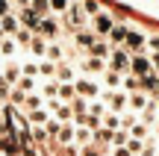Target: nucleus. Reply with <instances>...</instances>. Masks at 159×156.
<instances>
[{
  "label": "nucleus",
  "mask_w": 159,
  "mask_h": 156,
  "mask_svg": "<svg viewBox=\"0 0 159 156\" xmlns=\"http://www.w3.org/2000/svg\"><path fill=\"white\" fill-rule=\"evenodd\" d=\"M65 27L71 29V33H77V29H85V24H89V15H85L83 3H68V9H65Z\"/></svg>",
  "instance_id": "1"
},
{
  "label": "nucleus",
  "mask_w": 159,
  "mask_h": 156,
  "mask_svg": "<svg viewBox=\"0 0 159 156\" xmlns=\"http://www.w3.org/2000/svg\"><path fill=\"white\" fill-rule=\"evenodd\" d=\"M130 53L124 50V47H112V53H109V59H106V68L109 71H115V74H130Z\"/></svg>",
  "instance_id": "2"
},
{
  "label": "nucleus",
  "mask_w": 159,
  "mask_h": 156,
  "mask_svg": "<svg viewBox=\"0 0 159 156\" xmlns=\"http://www.w3.org/2000/svg\"><path fill=\"white\" fill-rule=\"evenodd\" d=\"M74 91H77V97H83V100H97L100 86H97L91 77H77L74 80Z\"/></svg>",
  "instance_id": "3"
},
{
  "label": "nucleus",
  "mask_w": 159,
  "mask_h": 156,
  "mask_svg": "<svg viewBox=\"0 0 159 156\" xmlns=\"http://www.w3.org/2000/svg\"><path fill=\"white\" fill-rule=\"evenodd\" d=\"M59 33H62V24L56 21V15L41 18L39 29H35V35H41V38H47V41H56V38H59Z\"/></svg>",
  "instance_id": "4"
},
{
  "label": "nucleus",
  "mask_w": 159,
  "mask_h": 156,
  "mask_svg": "<svg viewBox=\"0 0 159 156\" xmlns=\"http://www.w3.org/2000/svg\"><path fill=\"white\" fill-rule=\"evenodd\" d=\"M121 47H124V50L130 53V56H136V53H144V47H148V38H144V35L139 33V29H130Z\"/></svg>",
  "instance_id": "5"
},
{
  "label": "nucleus",
  "mask_w": 159,
  "mask_h": 156,
  "mask_svg": "<svg viewBox=\"0 0 159 156\" xmlns=\"http://www.w3.org/2000/svg\"><path fill=\"white\" fill-rule=\"evenodd\" d=\"M103 103H106L109 112H130L127 109V91H121V88H115V91H106V97H103Z\"/></svg>",
  "instance_id": "6"
},
{
  "label": "nucleus",
  "mask_w": 159,
  "mask_h": 156,
  "mask_svg": "<svg viewBox=\"0 0 159 156\" xmlns=\"http://www.w3.org/2000/svg\"><path fill=\"white\" fill-rule=\"evenodd\" d=\"M112 27H115V18L109 15V12H103V9L91 18V29H94V35H103V38H106Z\"/></svg>",
  "instance_id": "7"
},
{
  "label": "nucleus",
  "mask_w": 159,
  "mask_h": 156,
  "mask_svg": "<svg viewBox=\"0 0 159 156\" xmlns=\"http://www.w3.org/2000/svg\"><path fill=\"white\" fill-rule=\"evenodd\" d=\"M130 74L133 77H148V74H153V65H150V59L144 56V53H136V56L130 59Z\"/></svg>",
  "instance_id": "8"
},
{
  "label": "nucleus",
  "mask_w": 159,
  "mask_h": 156,
  "mask_svg": "<svg viewBox=\"0 0 159 156\" xmlns=\"http://www.w3.org/2000/svg\"><path fill=\"white\" fill-rule=\"evenodd\" d=\"M15 56H18V41L12 38V35H3V38H0V59L9 62V59H15Z\"/></svg>",
  "instance_id": "9"
},
{
  "label": "nucleus",
  "mask_w": 159,
  "mask_h": 156,
  "mask_svg": "<svg viewBox=\"0 0 159 156\" xmlns=\"http://www.w3.org/2000/svg\"><path fill=\"white\" fill-rule=\"evenodd\" d=\"M3 77L6 82H9V86H15L18 80H21V62H15V59H9V62H3Z\"/></svg>",
  "instance_id": "10"
},
{
  "label": "nucleus",
  "mask_w": 159,
  "mask_h": 156,
  "mask_svg": "<svg viewBox=\"0 0 159 156\" xmlns=\"http://www.w3.org/2000/svg\"><path fill=\"white\" fill-rule=\"evenodd\" d=\"M94 41H97L94 29H77L74 33V47H80V50H89Z\"/></svg>",
  "instance_id": "11"
},
{
  "label": "nucleus",
  "mask_w": 159,
  "mask_h": 156,
  "mask_svg": "<svg viewBox=\"0 0 159 156\" xmlns=\"http://www.w3.org/2000/svg\"><path fill=\"white\" fill-rule=\"evenodd\" d=\"M18 21H21V27H27V29H33V33H35V29H39V24H41V15H35V12L27 6V9L18 12Z\"/></svg>",
  "instance_id": "12"
},
{
  "label": "nucleus",
  "mask_w": 159,
  "mask_h": 156,
  "mask_svg": "<svg viewBox=\"0 0 159 156\" xmlns=\"http://www.w3.org/2000/svg\"><path fill=\"white\" fill-rule=\"evenodd\" d=\"M127 33H130V27H127V24H115V27L109 29L106 41H109L112 47H121V44H124V38H127Z\"/></svg>",
  "instance_id": "13"
},
{
  "label": "nucleus",
  "mask_w": 159,
  "mask_h": 156,
  "mask_svg": "<svg viewBox=\"0 0 159 156\" xmlns=\"http://www.w3.org/2000/svg\"><path fill=\"white\" fill-rule=\"evenodd\" d=\"M91 139H94V130H89L85 124H77V130H74V147L91 145Z\"/></svg>",
  "instance_id": "14"
},
{
  "label": "nucleus",
  "mask_w": 159,
  "mask_h": 156,
  "mask_svg": "<svg viewBox=\"0 0 159 156\" xmlns=\"http://www.w3.org/2000/svg\"><path fill=\"white\" fill-rule=\"evenodd\" d=\"M148 106H150V100L144 97L142 91H133L130 97H127V109H130V112H144Z\"/></svg>",
  "instance_id": "15"
},
{
  "label": "nucleus",
  "mask_w": 159,
  "mask_h": 156,
  "mask_svg": "<svg viewBox=\"0 0 159 156\" xmlns=\"http://www.w3.org/2000/svg\"><path fill=\"white\" fill-rule=\"evenodd\" d=\"M0 29H3V35H15L18 29H21V21H18L15 12H9V15L0 18Z\"/></svg>",
  "instance_id": "16"
},
{
  "label": "nucleus",
  "mask_w": 159,
  "mask_h": 156,
  "mask_svg": "<svg viewBox=\"0 0 159 156\" xmlns=\"http://www.w3.org/2000/svg\"><path fill=\"white\" fill-rule=\"evenodd\" d=\"M109 53H112V44H109L106 38H97L94 44L89 47V56H97V59H109Z\"/></svg>",
  "instance_id": "17"
},
{
  "label": "nucleus",
  "mask_w": 159,
  "mask_h": 156,
  "mask_svg": "<svg viewBox=\"0 0 159 156\" xmlns=\"http://www.w3.org/2000/svg\"><path fill=\"white\" fill-rule=\"evenodd\" d=\"M74 80H77V71L68 62H56V82H74Z\"/></svg>",
  "instance_id": "18"
},
{
  "label": "nucleus",
  "mask_w": 159,
  "mask_h": 156,
  "mask_svg": "<svg viewBox=\"0 0 159 156\" xmlns=\"http://www.w3.org/2000/svg\"><path fill=\"white\" fill-rule=\"evenodd\" d=\"M83 71H85V74H91V77H94V74H103V71H106V59L89 56V59L83 62Z\"/></svg>",
  "instance_id": "19"
},
{
  "label": "nucleus",
  "mask_w": 159,
  "mask_h": 156,
  "mask_svg": "<svg viewBox=\"0 0 159 156\" xmlns=\"http://www.w3.org/2000/svg\"><path fill=\"white\" fill-rule=\"evenodd\" d=\"M44 59H50V62H65V47L59 44V41H47V53Z\"/></svg>",
  "instance_id": "20"
},
{
  "label": "nucleus",
  "mask_w": 159,
  "mask_h": 156,
  "mask_svg": "<svg viewBox=\"0 0 159 156\" xmlns=\"http://www.w3.org/2000/svg\"><path fill=\"white\" fill-rule=\"evenodd\" d=\"M100 127H106V130H124V115H118V112H106V115H103V124Z\"/></svg>",
  "instance_id": "21"
},
{
  "label": "nucleus",
  "mask_w": 159,
  "mask_h": 156,
  "mask_svg": "<svg viewBox=\"0 0 159 156\" xmlns=\"http://www.w3.org/2000/svg\"><path fill=\"white\" fill-rule=\"evenodd\" d=\"M30 53H33L35 59H44V53H47V38H41V35H33V41H30Z\"/></svg>",
  "instance_id": "22"
},
{
  "label": "nucleus",
  "mask_w": 159,
  "mask_h": 156,
  "mask_svg": "<svg viewBox=\"0 0 159 156\" xmlns=\"http://www.w3.org/2000/svg\"><path fill=\"white\" fill-rule=\"evenodd\" d=\"M100 77H103V86H106L109 91H115V88H121V82H124V77H121V74H115V71H109V68L103 71Z\"/></svg>",
  "instance_id": "23"
},
{
  "label": "nucleus",
  "mask_w": 159,
  "mask_h": 156,
  "mask_svg": "<svg viewBox=\"0 0 159 156\" xmlns=\"http://www.w3.org/2000/svg\"><path fill=\"white\" fill-rule=\"evenodd\" d=\"M74 124H62V130H59V136H56V141L59 145H65V147H71L74 145Z\"/></svg>",
  "instance_id": "24"
},
{
  "label": "nucleus",
  "mask_w": 159,
  "mask_h": 156,
  "mask_svg": "<svg viewBox=\"0 0 159 156\" xmlns=\"http://www.w3.org/2000/svg\"><path fill=\"white\" fill-rule=\"evenodd\" d=\"M39 77H44V80H56V62H50V59H39Z\"/></svg>",
  "instance_id": "25"
},
{
  "label": "nucleus",
  "mask_w": 159,
  "mask_h": 156,
  "mask_svg": "<svg viewBox=\"0 0 159 156\" xmlns=\"http://www.w3.org/2000/svg\"><path fill=\"white\" fill-rule=\"evenodd\" d=\"M56 97L62 100V103H71V100L77 97V91H74V82H59V91H56Z\"/></svg>",
  "instance_id": "26"
},
{
  "label": "nucleus",
  "mask_w": 159,
  "mask_h": 156,
  "mask_svg": "<svg viewBox=\"0 0 159 156\" xmlns=\"http://www.w3.org/2000/svg\"><path fill=\"white\" fill-rule=\"evenodd\" d=\"M15 88H21L24 94H30V91H39V80H35V77H21V80L15 82Z\"/></svg>",
  "instance_id": "27"
},
{
  "label": "nucleus",
  "mask_w": 159,
  "mask_h": 156,
  "mask_svg": "<svg viewBox=\"0 0 159 156\" xmlns=\"http://www.w3.org/2000/svg\"><path fill=\"white\" fill-rule=\"evenodd\" d=\"M41 106H44V97H41L39 91H30V94H27V100H24V109L33 112V109H41Z\"/></svg>",
  "instance_id": "28"
},
{
  "label": "nucleus",
  "mask_w": 159,
  "mask_h": 156,
  "mask_svg": "<svg viewBox=\"0 0 159 156\" xmlns=\"http://www.w3.org/2000/svg\"><path fill=\"white\" fill-rule=\"evenodd\" d=\"M27 115L30 124H44L47 118H50V112H47V106H41V109H33V112H24Z\"/></svg>",
  "instance_id": "29"
},
{
  "label": "nucleus",
  "mask_w": 159,
  "mask_h": 156,
  "mask_svg": "<svg viewBox=\"0 0 159 156\" xmlns=\"http://www.w3.org/2000/svg\"><path fill=\"white\" fill-rule=\"evenodd\" d=\"M56 91H59V82H56V80H47L44 86H39V94H41L44 100H53V97H56Z\"/></svg>",
  "instance_id": "30"
},
{
  "label": "nucleus",
  "mask_w": 159,
  "mask_h": 156,
  "mask_svg": "<svg viewBox=\"0 0 159 156\" xmlns=\"http://www.w3.org/2000/svg\"><path fill=\"white\" fill-rule=\"evenodd\" d=\"M121 91H142V82H139V77H133V74H124V82H121Z\"/></svg>",
  "instance_id": "31"
},
{
  "label": "nucleus",
  "mask_w": 159,
  "mask_h": 156,
  "mask_svg": "<svg viewBox=\"0 0 159 156\" xmlns=\"http://www.w3.org/2000/svg\"><path fill=\"white\" fill-rule=\"evenodd\" d=\"M30 9H33L35 15L47 18V15H50V0H30Z\"/></svg>",
  "instance_id": "32"
},
{
  "label": "nucleus",
  "mask_w": 159,
  "mask_h": 156,
  "mask_svg": "<svg viewBox=\"0 0 159 156\" xmlns=\"http://www.w3.org/2000/svg\"><path fill=\"white\" fill-rule=\"evenodd\" d=\"M148 133H150V130H148V124H142V121H136L130 130H127V136H133V139H142V141L148 139Z\"/></svg>",
  "instance_id": "33"
},
{
  "label": "nucleus",
  "mask_w": 159,
  "mask_h": 156,
  "mask_svg": "<svg viewBox=\"0 0 159 156\" xmlns=\"http://www.w3.org/2000/svg\"><path fill=\"white\" fill-rule=\"evenodd\" d=\"M33 35H35V33H33V29H27V27H21V29H18V33H15V35H12V38H15V41H18V47H27V44H30V41H33Z\"/></svg>",
  "instance_id": "34"
},
{
  "label": "nucleus",
  "mask_w": 159,
  "mask_h": 156,
  "mask_svg": "<svg viewBox=\"0 0 159 156\" xmlns=\"http://www.w3.org/2000/svg\"><path fill=\"white\" fill-rule=\"evenodd\" d=\"M106 103H103V100H89V112H85V115H94V118H103L106 115Z\"/></svg>",
  "instance_id": "35"
},
{
  "label": "nucleus",
  "mask_w": 159,
  "mask_h": 156,
  "mask_svg": "<svg viewBox=\"0 0 159 156\" xmlns=\"http://www.w3.org/2000/svg\"><path fill=\"white\" fill-rule=\"evenodd\" d=\"M59 130H62V121H56V118H47V121H44V133H47V139H50V136H53V139H56V136H59Z\"/></svg>",
  "instance_id": "36"
},
{
  "label": "nucleus",
  "mask_w": 159,
  "mask_h": 156,
  "mask_svg": "<svg viewBox=\"0 0 159 156\" xmlns=\"http://www.w3.org/2000/svg\"><path fill=\"white\" fill-rule=\"evenodd\" d=\"M127 150H130L133 156H142V150H144V141H142V139H133V136H130V139H127Z\"/></svg>",
  "instance_id": "37"
},
{
  "label": "nucleus",
  "mask_w": 159,
  "mask_h": 156,
  "mask_svg": "<svg viewBox=\"0 0 159 156\" xmlns=\"http://www.w3.org/2000/svg\"><path fill=\"white\" fill-rule=\"evenodd\" d=\"M21 77H35L39 80V62H24L21 65Z\"/></svg>",
  "instance_id": "38"
},
{
  "label": "nucleus",
  "mask_w": 159,
  "mask_h": 156,
  "mask_svg": "<svg viewBox=\"0 0 159 156\" xmlns=\"http://www.w3.org/2000/svg\"><path fill=\"white\" fill-rule=\"evenodd\" d=\"M139 82H142V88L153 91V88H156V82H159V77H156V74H148V77H139Z\"/></svg>",
  "instance_id": "39"
},
{
  "label": "nucleus",
  "mask_w": 159,
  "mask_h": 156,
  "mask_svg": "<svg viewBox=\"0 0 159 156\" xmlns=\"http://www.w3.org/2000/svg\"><path fill=\"white\" fill-rule=\"evenodd\" d=\"M68 3H71V0H50V12H53V15H65Z\"/></svg>",
  "instance_id": "40"
},
{
  "label": "nucleus",
  "mask_w": 159,
  "mask_h": 156,
  "mask_svg": "<svg viewBox=\"0 0 159 156\" xmlns=\"http://www.w3.org/2000/svg\"><path fill=\"white\" fill-rule=\"evenodd\" d=\"M83 9H85V15L94 18L97 12H100V3H97V0H83Z\"/></svg>",
  "instance_id": "41"
},
{
  "label": "nucleus",
  "mask_w": 159,
  "mask_h": 156,
  "mask_svg": "<svg viewBox=\"0 0 159 156\" xmlns=\"http://www.w3.org/2000/svg\"><path fill=\"white\" fill-rule=\"evenodd\" d=\"M21 156H39V147H35V141H24V145H21Z\"/></svg>",
  "instance_id": "42"
},
{
  "label": "nucleus",
  "mask_w": 159,
  "mask_h": 156,
  "mask_svg": "<svg viewBox=\"0 0 159 156\" xmlns=\"http://www.w3.org/2000/svg\"><path fill=\"white\" fill-rule=\"evenodd\" d=\"M12 12V0H0V18Z\"/></svg>",
  "instance_id": "43"
},
{
  "label": "nucleus",
  "mask_w": 159,
  "mask_h": 156,
  "mask_svg": "<svg viewBox=\"0 0 159 156\" xmlns=\"http://www.w3.org/2000/svg\"><path fill=\"white\" fill-rule=\"evenodd\" d=\"M80 156H97L94 145H85V147H80Z\"/></svg>",
  "instance_id": "44"
},
{
  "label": "nucleus",
  "mask_w": 159,
  "mask_h": 156,
  "mask_svg": "<svg viewBox=\"0 0 159 156\" xmlns=\"http://www.w3.org/2000/svg\"><path fill=\"white\" fill-rule=\"evenodd\" d=\"M112 156H133V153L127 150V145H124V147H112Z\"/></svg>",
  "instance_id": "45"
},
{
  "label": "nucleus",
  "mask_w": 159,
  "mask_h": 156,
  "mask_svg": "<svg viewBox=\"0 0 159 156\" xmlns=\"http://www.w3.org/2000/svg\"><path fill=\"white\" fill-rule=\"evenodd\" d=\"M27 6H30V0H12V9H18V12L27 9Z\"/></svg>",
  "instance_id": "46"
},
{
  "label": "nucleus",
  "mask_w": 159,
  "mask_h": 156,
  "mask_svg": "<svg viewBox=\"0 0 159 156\" xmlns=\"http://www.w3.org/2000/svg\"><path fill=\"white\" fill-rule=\"evenodd\" d=\"M148 47H150V50H153V53L159 50V35H153V38H148Z\"/></svg>",
  "instance_id": "47"
},
{
  "label": "nucleus",
  "mask_w": 159,
  "mask_h": 156,
  "mask_svg": "<svg viewBox=\"0 0 159 156\" xmlns=\"http://www.w3.org/2000/svg\"><path fill=\"white\" fill-rule=\"evenodd\" d=\"M150 65H153V71H156V74H159V50L153 53V56H150Z\"/></svg>",
  "instance_id": "48"
},
{
  "label": "nucleus",
  "mask_w": 159,
  "mask_h": 156,
  "mask_svg": "<svg viewBox=\"0 0 159 156\" xmlns=\"http://www.w3.org/2000/svg\"><path fill=\"white\" fill-rule=\"evenodd\" d=\"M0 74H3V59H0Z\"/></svg>",
  "instance_id": "49"
},
{
  "label": "nucleus",
  "mask_w": 159,
  "mask_h": 156,
  "mask_svg": "<svg viewBox=\"0 0 159 156\" xmlns=\"http://www.w3.org/2000/svg\"><path fill=\"white\" fill-rule=\"evenodd\" d=\"M153 91H156V94H159V82H156V88H153Z\"/></svg>",
  "instance_id": "50"
},
{
  "label": "nucleus",
  "mask_w": 159,
  "mask_h": 156,
  "mask_svg": "<svg viewBox=\"0 0 159 156\" xmlns=\"http://www.w3.org/2000/svg\"><path fill=\"white\" fill-rule=\"evenodd\" d=\"M156 109H159V100H156Z\"/></svg>",
  "instance_id": "51"
}]
</instances>
